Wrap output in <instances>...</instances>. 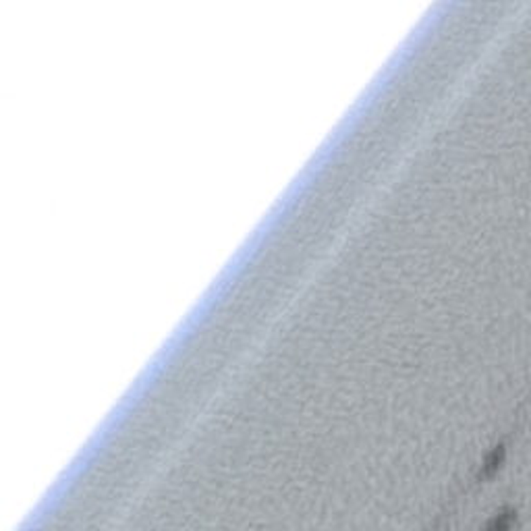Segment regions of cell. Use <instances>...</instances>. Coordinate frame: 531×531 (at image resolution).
<instances>
[{
    "instance_id": "cell-1",
    "label": "cell",
    "mask_w": 531,
    "mask_h": 531,
    "mask_svg": "<svg viewBox=\"0 0 531 531\" xmlns=\"http://www.w3.org/2000/svg\"><path fill=\"white\" fill-rule=\"evenodd\" d=\"M510 525H513V515H510V513H500V515H496V517L486 525L484 531H508Z\"/></svg>"
}]
</instances>
